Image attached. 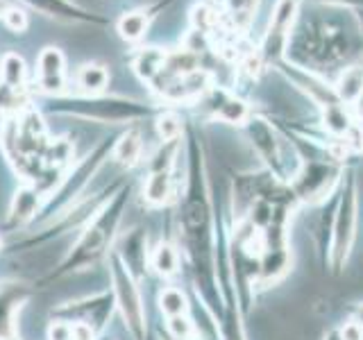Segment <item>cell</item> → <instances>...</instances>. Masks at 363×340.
I'll use <instances>...</instances> for the list:
<instances>
[{"mask_svg":"<svg viewBox=\"0 0 363 340\" xmlns=\"http://www.w3.org/2000/svg\"><path fill=\"white\" fill-rule=\"evenodd\" d=\"M52 111L66 113V116L98 120V123H128L150 116L152 109L123 96H84V98H68L52 100Z\"/></svg>","mask_w":363,"mask_h":340,"instance_id":"6da1fadb","label":"cell"},{"mask_svg":"<svg viewBox=\"0 0 363 340\" xmlns=\"http://www.w3.org/2000/svg\"><path fill=\"white\" fill-rule=\"evenodd\" d=\"M111 281H113V293H116V302H118V309H121L128 332L132 334L134 340H145V311H143L141 295L130 275V270L123 266L121 259H113Z\"/></svg>","mask_w":363,"mask_h":340,"instance_id":"7a4b0ae2","label":"cell"},{"mask_svg":"<svg viewBox=\"0 0 363 340\" xmlns=\"http://www.w3.org/2000/svg\"><path fill=\"white\" fill-rule=\"evenodd\" d=\"M357 232V179L354 175H347L343 196H340L338 213H336V227H334V261L340 266L350 254L352 241Z\"/></svg>","mask_w":363,"mask_h":340,"instance_id":"3957f363","label":"cell"},{"mask_svg":"<svg viewBox=\"0 0 363 340\" xmlns=\"http://www.w3.org/2000/svg\"><path fill=\"white\" fill-rule=\"evenodd\" d=\"M300 14V0H277L275 9H272L270 26L264 37V48L261 57L266 60H277L281 50H286L289 39L293 37L295 21Z\"/></svg>","mask_w":363,"mask_h":340,"instance_id":"277c9868","label":"cell"},{"mask_svg":"<svg viewBox=\"0 0 363 340\" xmlns=\"http://www.w3.org/2000/svg\"><path fill=\"white\" fill-rule=\"evenodd\" d=\"M21 3L37 9L39 14L48 16V18L68 23V26H73V23H77V26H94V28L107 26L105 18L84 9V7H79L75 0H21Z\"/></svg>","mask_w":363,"mask_h":340,"instance_id":"5b68a950","label":"cell"},{"mask_svg":"<svg viewBox=\"0 0 363 340\" xmlns=\"http://www.w3.org/2000/svg\"><path fill=\"white\" fill-rule=\"evenodd\" d=\"M118 211L116 213L109 209L102 211L100 218L84 232V236L79 238V243L75 247V264L86 266L89 261H96L102 254V249H105L109 236H111V230L118 222Z\"/></svg>","mask_w":363,"mask_h":340,"instance_id":"8992f818","label":"cell"},{"mask_svg":"<svg viewBox=\"0 0 363 340\" xmlns=\"http://www.w3.org/2000/svg\"><path fill=\"white\" fill-rule=\"evenodd\" d=\"M245 130L252 145L257 147L259 157L275 170L277 175H284V157H281V143L277 139L275 130L270 128V123H266L259 116H250V120L245 123Z\"/></svg>","mask_w":363,"mask_h":340,"instance_id":"52a82bcc","label":"cell"},{"mask_svg":"<svg viewBox=\"0 0 363 340\" xmlns=\"http://www.w3.org/2000/svg\"><path fill=\"white\" fill-rule=\"evenodd\" d=\"M39 89L43 94H62L66 89V57L60 48L48 45L37 57Z\"/></svg>","mask_w":363,"mask_h":340,"instance_id":"ba28073f","label":"cell"},{"mask_svg":"<svg viewBox=\"0 0 363 340\" xmlns=\"http://www.w3.org/2000/svg\"><path fill=\"white\" fill-rule=\"evenodd\" d=\"M338 175V170L329 164H309L304 166V170L298 175V193L300 198L315 202L325 198L329 188H332L334 179Z\"/></svg>","mask_w":363,"mask_h":340,"instance_id":"9c48e42d","label":"cell"},{"mask_svg":"<svg viewBox=\"0 0 363 340\" xmlns=\"http://www.w3.org/2000/svg\"><path fill=\"white\" fill-rule=\"evenodd\" d=\"M207 100H209V107H211V113L218 120L223 123H230V125H245L250 120V107L241 98H236L232 94H227V91H216L211 89L207 94Z\"/></svg>","mask_w":363,"mask_h":340,"instance_id":"30bf717a","label":"cell"},{"mask_svg":"<svg viewBox=\"0 0 363 340\" xmlns=\"http://www.w3.org/2000/svg\"><path fill=\"white\" fill-rule=\"evenodd\" d=\"M166 55H168V50H164V48H157V45H143V48H139V52L134 55L132 71L136 73V77H139L141 82L152 84L164 71Z\"/></svg>","mask_w":363,"mask_h":340,"instance_id":"8fae6325","label":"cell"},{"mask_svg":"<svg viewBox=\"0 0 363 340\" xmlns=\"http://www.w3.org/2000/svg\"><path fill=\"white\" fill-rule=\"evenodd\" d=\"M150 18H152V9H132V11H125V14L116 23L118 37L123 41H128V43L141 41L145 34H147V28H150Z\"/></svg>","mask_w":363,"mask_h":340,"instance_id":"7c38bea8","label":"cell"},{"mask_svg":"<svg viewBox=\"0 0 363 340\" xmlns=\"http://www.w3.org/2000/svg\"><path fill=\"white\" fill-rule=\"evenodd\" d=\"M75 84L79 91H84L86 96H100L102 91L109 86V71L107 66H102L98 62H86L77 68Z\"/></svg>","mask_w":363,"mask_h":340,"instance_id":"4fadbf2b","label":"cell"},{"mask_svg":"<svg viewBox=\"0 0 363 340\" xmlns=\"http://www.w3.org/2000/svg\"><path fill=\"white\" fill-rule=\"evenodd\" d=\"M336 96L343 105H354L363 96V66H350L336 79Z\"/></svg>","mask_w":363,"mask_h":340,"instance_id":"5bb4252c","label":"cell"},{"mask_svg":"<svg viewBox=\"0 0 363 340\" xmlns=\"http://www.w3.org/2000/svg\"><path fill=\"white\" fill-rule=\"evenodd\" d=\"M173 196V177L170 170H152L150 177L145 181L143 198L152 204V207H162Z\"/></svg>","mask_w":363,"mask_h":340,"instance_id":"9a60e30c","label":"cell"},{"mask_svg":"<svg viewBox=\"0 0 363 340\" xmlns=\"http://www.w3.org/2000/svg\"><path fill=\"white\" fill-rule=\"evenodd\" d=\"M141 150H143L141 134L136 130H130V132H125L116 141V145L111 147V154L116 159V164L132 168L141 159Z\"/></svg>","mask_w":363,"mask_h":340,"instance_id":"2e32d148","label":"cell"},{"mask_svg":"<svg viewBox=\"0 0 363 340\" xmlns=\"http://www.w3.org/2000/svg\"><path fill=\"white\" fill-rule=\"evenodd\" d=\"M0 82L14 89H26L28 82V66L23 62V57L16 52H7L0 60Z\"/></svg>","mask_w":363,"mask_h":340,"instance_id":"e0dca14e","label":"cell"},{"mask_svg":"<svg viewBox=\"0 0 363 340\" xmlns=\"http://www.w3.org/2000/svg\"><path fill=\"white\" fill-rule=\"evenodd\" d=\"M39 209V191L32 186H23L16 191L14 202H11V220L26 222Z\"/></svg>","mask_w":363,"mask_h":340,"instance_id":"ac0fdd59","label":"cell"},{"mask_svg":"<svg viewBox=\"0 0 363 340\" xmlns=\"http://www.w3.org/2000/svg\"><path fill=\"white\" fill-rule=\"evenodd\" d=\"M177 266H179V254L177 249L170 245V243H159L157 249L152 252V268L157 275L162 277H170L177 272Z\"/></svg>","mask_w":363,"mask_h":340,"instance_id":"d6986e66","label":"cell"},{"mask_svg":"<svg viewBox=\"0 0 363 340\" xmlns=\"http://www.w3.org/2000/svg\"><path fill=\"white\" fill-rule=\"evenodd\" d=\"M159 309H162V313H166L168 317L186 315V311H189L186 295L179 288H164L159 293Z\"/></svg>","mask_w":363,"mask_h":340,"instance_id":"ffe728a7","label":"cell"},{"mask_svg":"<svg viewBox=\"0 0 363 340\" xmlns=\"http://www.w3.org/2000/svg\"><path fill=\"white\" fill-rule=\"evenodd\" d=\"M28 105L26 89H14L0 82V111L3 113H23Z\"/></svg>","mask_w":363,"mask_h":340,"instance_id":"44dd1931","label":"cell"},{"mask_svg":"<svg viewBox=\"0 0 363 340\" xmlns=\"http://www.w3.org/2000/svg\"><path fill=\"white\" fill-rule=\"evenodd\" d=\"M157 134L159 139L164 143H173V141H179L182 136V118L173 111H164L162 116L157 118Z\"/></svg>","mask_w":363,"mask_h":340,"instance_id":"7402d4cb","label":"cell"},{"mask_svg":"<svg viewBox=\"0 0 363 340\" xmlns=\"http://www.w3.org/2000/svg\"><path fill=\"white\" fill-rule=\"evenodd\" d=\"M73 143L71 141H66V139H57L52 143L45 145V150H43V157H45V164H48L50 168H57L60 164H66L68 159L73 157Z\"/></svg>","mask_w":363,"mask_h":340,"instance_id":"603a6c76","label":"cell"},{"mask_svg":"<svg viewBox=\"0 0 363 340\" xmlns=\"http://www.w3.org/2000/svg\"><path fill=\"white\" fill-rule=\"evenodd\" d=\"M18 304V295L5 290L0 293V338H7L11 332V320H14V306Z\"/></svg>","mask_w":363,"mask_h":340,"instance_id":"cb8c5ba5","label":"cell"},{"mask_svg":"<svg viewBox=\"0 0 363 340\" xmlns=\"http://www.w3.org/2000/svg\"><path fill=\"white\" fill-rule=\"evenodd\" d=\"M168 334L173 336L175 340H193V338L198 336L196 324H193L186 315L168 317Z\"/></svg>","mask_w":363,"mask_h":340,"instance_id":"d4e9b609","label":"cell"},{"mask_svg":"<svg viewBox=\"0 0 363 340\" xmlns=\"http://www.w3.org/2000/svg\"><path fill=\"white\" fill-rule=\"evenodd\" d=\"M3 21H5L7 30L16 32V34H23V32L28 30V26H30L28 11L23 9V7H7L5 14H3Z\"/></svg>","mask_w":363,"mask_h":340,"instance_id":"484cf974","label":"cell"},{"mask_svg":"<svg viewBox=\"0 0 363 340\" xmlns=\"http://www.w3.org/2000/svg\"><path fill=\"white\" fill-rule=\"evenodd\" d=\"M48 340H73V329L66 322H52L48 329Z\"/></svg>","mask_w":363,"mask_h":340,"instance_id":"4316f807","label":"cell"},{"mask_svg":"<svg viewBox=\"0 0 363 340\" xmlns=\"http://www.w3.org/2000/svg\"><path fill=\"white\" fill-rule=\"evenodd\" d=\"M340 340H363V324L352 320L340 329Z\"/></svg>","mask_w":363,"mask_h":340,"instance_id":"83f0119b","label":"cell"},{"mask_svg":"<svg viewBox=\"0 0 363 340\" xmlns=\"http://www.w3.org/2000/svg\"><path fill=\"white\" fill-rule=\"evenodd\" d=\"M73 340H94V329L86 322H75L73 327Z\"/></svg>","mask_w":363,"mask_h":340,"instance_id":"f1b7e54d","label":"cell"},{"mask_svg":"<svg viewBox=\"0 0 363 340\" xmlns=\"http://www.w3.org/2000/svg\"><path fill=\"white\" fill-rule=\"evenodd\" d=\"M323 3H329V5H338V7H347V9H359L363 7V0H323Z\"/></svg>","mask_w":363,"mask_h":340,"instance_id":"f546056e","label":"cell"},{"mask_svg":"<svg viewBox=\"0 0 363 340\" xmlns=\"http://www.w3.org/2000/svg\"><path fill=\"white\" fill-rule=\"evenodd\" d=\"M354 18H357V23H359V28H361V32H363V7L354 9Z\"/></svg>","mask_w":363,"mask_h":340,"instance_id":"4dcf8cb0","label":"cell"},{"mask_svg":"<svg viewBox=\"0 0 363 340\" xmlns=\"http://www.w3.org/2000/svg\"><path fill=\"white\" fill-rule=\"evenodd\" d=\"M357 322H361V324H363V304L359 306V311H357Z\"/></svg>","mask_w":363,"mask_h":340,"instance_id":"1f68e13d","label":"cell"},{"mask_svg":"<svg viewBox=\"0 0 363 340\" xmlns=\"http://www.w3.org/2000/svg\"><path fill=\"white\" fill-rule=\"evenodd\" d=\"M7 7H9V5L5 3V0H0V16H3V14H5V9H7Z\"/></svg>","mask_w":363,"mask_h":340,"instance_id":"d6a6232c","label":"cell"}]
</instances>
